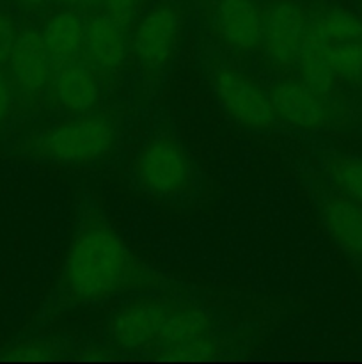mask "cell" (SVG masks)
<instances>
[{
	"mask_svg": "<svg viewBox=\"0 0 362 364\" xmlns=\"http://www.w3.org/2000/svg\"><path fill=\"white\" fill-rule=\"evenodd\" d=\"M169 281L146 267L96 210H85L62 265L53 306L99 304L130 291H158Z\"/></svg>",
	"mask_w": 362,
	"mask_h": 364,
	"instance_id": "cell-1",
	"label": "cell"
},
{
	"mask_svg": "<svg viewBox=\"0 0 362 364\" xmlns=\"http://www.w3.org/2000/svg\"><path fill=\"white\" fill-rule=\"evenodd\" d=\"M117 117L110 110L77 114L71 119L28 135L18 151L32 159L62 166L99 162L114 151Z\"/></svg>",
	"mask_w": 362,
	"mask_h": 364,
	"instance_id": "cell-2",
	"label": "cell"
},
{
	"mask_svg": "<svg viewBox=\"0 0 362 364\" xmlns=\"http://www.w3.org/2000/svg\"><path fill=\"white\" fill-rule=\"evenodd\" d=\"M137 178L146 192L160 198L187 194L194 181L192 164L183 146L172 135H155L138 153Z\"/></svg>",
	"mask_w": 362,
	"mask_h": 364,
	"instance_id": "cell-3",
	"label": "cell"
},
{
	"mask_svg": "<svg viewBox=\"0 0 362 364\" xmlns=\"http://www.w3.org/2000/svg\"><path fill=\"white\" fill-rule=\"evenodd\" d=\"M149 352L169 359H202L219 354L220 343L202 309L176 302Z\"/></svg>",
	"mask_w": 362,
	"mask_h": 364,
	"instance_id": "cell-4",
	"label": "cell"
},
{
	"mask_svg": "<svg viewBox=\"0 0 362 364\" xmlns=\"http://www.w3.org/2000/svg\"><path fill=\"white\" fill-rule=\"evenodd\" d=\"M212 87L222 109L240 127L251 132H268L279 123L268 91L259 87L241 71L226 64H213Z\"/></svg>",
	"mask_w": 362,
	"mask_h": 364,
	"instance_id": "cell-5",
	"label": "cell"
},
{
	"mask_svg": "<svg viewBox=\"0 0 362 364\" xmlns=\"http://www.w3.org/2000/svg\"><path fill=\"white\" fill-rule=\"evenodd\" d=\"M53 68L55 64L46 50L41 32L35 28L20 31L9 63L4 70L16 103H34L45 96L52 85Z\"/></svg>",
	"mask_w": 362,
	"mask_h": 364,
	"instance_id": "cell-6",
	"label": "cell"
},
{
	"mask_svg": "<svg viewBox=\"0 0 362 364\" xmlns=\"http://www.w3.org/2000/svg\"><path fill=\"white\" fill-rule=\"evenodd\" d=\"M261 50L275 71L297 64L298 52L309 25V16L297 0H272L265 7Z\"/></svg>",
	"mask_w": 362,
	"mask_h": 364,
	"instance_id": "cell-7",
	"label": "cell"
},
{
	"mask_svg": "<svg viewBox=\"0 0 362 364\" xmlns=\"http://www.w3.org/2000/svg\"><path fill=\"white\" fill-rule=\"evenodd\" d=\"M174 304L176 301L158 297H138L124 304L109 320L110 343L128 352L149 350Z\"/></svg>",
	"mask_w": 362,
	"mask_h": 364,
	"instance_id": "cell-8",
	"label": "cell"
},
{
	"mask_svg": "<svg viewBox=\"0 0 362 364\" xmlns=\"http://www.w3.org/2000/svg\"><path fill=\"white\" fill-rule=\"evenodd\" d=\"M181 28L183 14L172 4H156L141 18L133 36V52L144 70L156 73L170 63Z\"/></svg>",
	"mask_w": 362,
	"mask_h": 364,
	"instance_id": "cell-9",
	"label": "cell"
},
{
	"mask_svg": "<svg viewBox=\"0 0 362 364\" xmlns=\"http://www.w3.org/2000/svg\"><path fill=\"white\" fill-rule=\"evenodd\" d=\"M268 98L277 121L291 127L318 130L336 121V107L330 96L319 95L302 78L275 82L268 89Z\"/></svg>",
	"mask_w": 362,
	"mask_h": 364,
	"instance_id": "cell-10",
	"label": "cell"
},
{
	"mask_svg": "<svg viewBox=\"0 0 362 364\" xmlns=\"http://www.w3.org/2000/svg\"><path fill=\"white\" fill-rule=\"evenodd\" d=\"M319 220L334 244L355 263H362V205L339 188H318Z\"/></svg>",
	"mask_w": 362,
	"mask_h": 364,
	"instance_id": "cell-11",
	"label": "cell"
},
{
	"mask_svg": "<svg viewBox=\"0 0 362 364\" xmlns=\"http://www.w3.org/2000/svg\"><path fill=\"white\" fill-rule=\"evenodd\" d=\"M82 60L94 71L96 77H116L126 60V28L105 11L87 18Z\"/></svg>",
	"mask_w": 362,
	"mask_h": 364,
	"instance_id": "cell-12",
	"label": "cell"
},
{
	"mask_svg": "<svg viewBox=\"0 0 362 364\" xmlns=\"http://www.w3.org/2000/svg\"><path fill=\"white\" fill-rule=\"evenodd\" d=\"M265 11L256 0H219L215 31L227 46L241 53L261 50Z\"/></svg>",
	"mask_w": 362,
	"mask_h": 364,
	"instance_id": "cell-13",
	"label": "cell"
},
{
	"mask_svg": "<svg viewBox=\"0 0 362 364\" xmlns=\"http://www.w3.org/2000/svg\"><path fill=\"white\" fill-rule=\"evenodd\" d=\"M53 98L70 114L91 112L98 102V77L84 60L55 64L52 85Z\"/></svg>",
	"mask_w": 362,
	"mask_h": 364,
	"instance_id": "cell-14",
	"label": "cell"
},
{
	"mask_svg": "<svg viewBox=\"0 0 362 364\" xmlns=\"http://www.w3.org/2000/svg\"><path fill=\"white\" fill-rule=\"evenodd\" d=\"M41 34L53 64L70 63L82 57L85 20L73 7H64L50 16Z\"/></svg>",
	"mask_w": 362,
	"mask_h": 364,
	"instance_id": "cell-15",
	"label": "cell"
},
{
	"mask_svg": "<svg viewBox=\"0 0 362 364\" xmlns=\"http://www.w3.org/2000/svg\"><path fill=\"white\" fill-rule=\"evenodd\" d=\"M297 66L298 71H300V78L309 87L318 91L319 95L330 96L334 84V73L330 70L325 53H323L322 45L318 43L316 36L312 34L309 25L307 31H305L304 41H302L300 52H298Z\"/></svg>",
	"mask_w": 362,
	"mask_h": 364,
	"instance_id": "cell-16",
	"label": "cell"
},
{
	"mask_svg": "<svg viewBox=\"0 0 362 364\" xmlns=\"http://www.w3.org/2000/svg\"><path fill=\"white\" fill-rule=\"evenodd\" d=\"M327 169L334 187L362 205V159L337 156L330 160Z\"/></svg>",
	"mask_w": 362,
	"mask_h": 364,
	"instance_id": "cell-17",
	"label": "cell"
},
{
	"mask_svg": "<svg viewBox=\"0 0 362 364\" xmlns=\"http://www.w3.org/2000/svg\"><path fill=\"white\" fill-rule=\"evenodd\" d=\"M60 352V348L57 347V343L46 340H31L23 341V343H18L14 347H11L6 354H2L0 358L6 359V361H38V359H50L55 358Z\"/></svg>",
	"mask_w": 362,
	"mask_h": 364,
	"instance_id": "cell-18",
	"label": "cell"
},
{
	"mask_svg": "<svg viewBox=\"0 0 362 364\" xmlns=\"http://www.w3.org/2000/svg\"><path fill=\"white\" fill-rule=\"evenodd\" d=\"M18 34H20V31H18L14 18L6 11H0V71L6 70L7 63H9Z\"/></svg>",
	"mask_w": 362,
	"mask_h": 364,
	"instance_id": "cell-19",
	"label": "cell"
},
{
	"mask_svg": "<svg viewBox=\"0 0 362 364\" xmlns=\"http://www.w3.org/2000/svg\"><path fill=\"white\" fill-rule=\"evenodd\" d=\"M99 6L103 7L106 14L114 18L121 27H124L128 31L133 21L135 13H137L138 0H102Z\"/></svg>",
	"mask_w": 362,
	"mask_h": 364,
	"instance_id": "cell-20",
	"label": "cell"
},
{
	"mask_svg": "<svg viewBox=\"0 0 362 364\" xmlns=\"http://www.w3.org/2000/svg\"><path fill=\"white\" fill-rule=\"evenodd\" d=\"M14 92L9 80L6 77V71H0V128L7 123L14 109Z\"/></svg>",
	"mask_w": 362,
	"mask_h": 364,
	"instance_id": "cell-21",
	"label": "cell"
},
{
	"mask_svg": "<svg viewBox=\"0 0 362 364\" xmlns=\"http://www.w3.org/2000/svg\"><path fill=\"white\" fill-rule=\"evenodd\" d=\"M13 2L18 4L20 7H23V9L34 11V9H39V7L45 6L46 0H13Z\"/></svg>",
	"mask_w": 362,
	"mask_h": 364,
	"instance_id": "cell-22",
	"label": "cell"
},
{
	"mask_svg": "<svg viewBox=\"0 0 362 364\" xmlns=\"http://www.w3.org/2000/svg\"><path fill=\"white\" fill-rule=\"evenodd\" d=\"M55 2L64 7H73V9H78V7H89V0H55Z\"/></svg>",
	"mask_w": 362,
	"mask_h": 364,
	"instance_id": "cell-23",
	"label": "cell"
},
{
	"mask_svg": "<svg viewBox=\"0 0 362 364\" xmlns=\"http://www.w3.org/2000/svg\"><path fill=\"white\" fill-rule=\"evenodd\" d=\"M102 4V0H89V7H98Z\"/></svg>",
	"mask_w": 362,
	"mask_h": 364,
	"instance_id": "cell-24",
	"label": "cell"
}]
</instances>
